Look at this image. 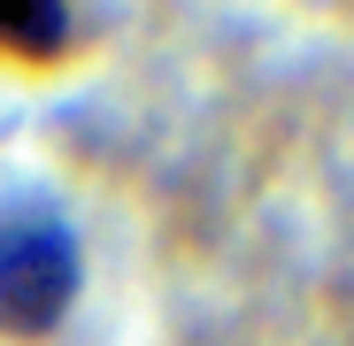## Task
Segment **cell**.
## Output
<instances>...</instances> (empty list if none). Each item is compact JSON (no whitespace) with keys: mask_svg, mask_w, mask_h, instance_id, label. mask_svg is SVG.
Returning a JSON list of instances; mask_svg holds the SVG:
<instances>
[{"mask_svg":"<svg viewBox=\"0 0 354 346\" xmlns=\"http://www.w3.org/2000/svg\"><path fill=\"white\" fill-rule=\"evenodd\" d=\"M77 300V231L62 208L31 193L0 200V331L39 338L70 316Z\"/></svg>","mask_w":354,"mask_h":346,"instance_id":"6da1fadb","label":"cell"},{"mask_svg":"<svg viewBox=\"0 0 354 346\" xmlns=\"http://www.w3.org/2000/svg\"><path fill=\"white\" fill-rule=\"evenodd\" d=\"M62 39H70V0H0V46L8 54L46 62V54H62Z\"/></svg>","mask_w":354,"mask_h":346,"instance_id":"7a4b0ae2","label":"cell"}]
</instances>
